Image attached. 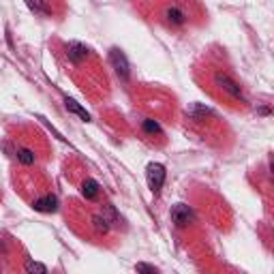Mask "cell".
<instances>
[{
  "mask_svg": "<svg viewBox=\"0 0 274 274\" xmlns=\"http://www.w3.org/2000/svg\"><path fill=\"white\" fill-rule=\"evenodd\" d=\"M26 3H28V7L32 9L34 13H39V15H50L52 13V9L48 7L45 0H26Z\"/></svg>",
  "mask_w": 274,
  "mask_h": 274,
  "instance_id": "obj_10",
  "label": "cell"
},
{
  "mask_svg": "<svg viewBox=\"0 0 274 274\" xmlns=\"http://www.w3.org/2000/svg\"><path fill=\"white\" fill-rule=\"evenodd\" d=\"M34 159L36 157H34L32 150H28V148H20V150H17V161L24 163V165H32Z\"/></svg>",
  "mask_w": 274,
  "mask_h": 274,
  "instance_id": "obj_13",
  "label": "cell"
},
{
  "mask_svg": "<svg viewBox=\"0 0 274 274\" xmlns=\"http://www.w3.org/2000/svg\"><path fill=\"white\" fill-rule=\"evenodd\" d=\"M32 208L36 210V212H56L58 210V199L56 195H43L39 199H34L32 202Z\"/></svg>",
  "mask_w": 274,
  "mask_h": 274,
  "instance_id": "obj_6",
  "label": "cell"
},
{
  "mask_svg": "<svg viewBox=\"0 0 274 274\" xmlns=\"http://www.w3.org/2000/svg\"><path fill=\"white\" fill-rule=\"evenodd\" d=\"M81 195H84L86 199H95L99 195V182L93 180V178L84 180V185H81Z\"/></svg>",
  "mask_w": 274,
  "mask_h": 274,
  "instance_id": "obj_8",
  "label": "cell"
},
{
  "mask_svg": "<svg viewBox=\"0 0 274 274\" xmlns=\"http://www.w3.org/2000/svg\"><path fill=\"white\" fill-rule=\"evenodd\" d=\"M171 221L176 227H187L191 221H193V210H191L187 204H176L171 208Z\"/></svg>",
  "mask_w": 274,
  "mask_h": 274,
  "instance_id": "obj_3",
  "label": "cell"
},
{
  "mask_svg": "<svg viewBox=\"0 0 274 274\" xmlns=\"http://www.w3.org/2000/svg\"><path fill=\"white\" fill-rule=\"evenodd\" d=\"M65 107L69 109L71 114L79 116V118H81V120H84V122H90V114H88L86 109H84V107H81V105L75 101V99H69V97H67V99H65Z\"/></svg>",
  "mask_w": 274,
  "mask_h": 274,
  "instance_id": "obj_7",
  "label": "cell"
},
{
  "mask_svg": "<svg viewBox=\"0 0 274 274\" xmlns=\"http://www.w3.org/2000/svg\"><path fill=\"white\" fill-rule=\"evenodd\" d=\"M93 223H95V230L97 232H109V227H112V225H109V218L105 216V214H95L93 216Z\"/></svg>",
  "mask_w": 274,
  "mask_h": 274,
  "instance_id": "obj_11",
  "label": "cell"
},
{
  "mask_svg": "<svg viewBox=\"0 0 274 274\" xmlns=\"http://www.w3.org/2000/svg\"><path fill=\"white\" fill-rule=\"evenodd\" d=\"M135 270H137V272H150V274L157 272V268H154V266H148V263H137Z\"/></svg>",
  "mask_w": 274,
  "mask_h": 274,
  "instance_id": "obj_15",
  "label": "cell"
},
{
  "mask_svg": "<svg viewBox=\"0 0 274 274\" xmlns=\"http://www.w3.org/2000/svg\"><path fill=\"white\" fill-rule=\"evenodd\" d=\"M26 270H28V272H41V274H45V272H48V266H43V263H39V261H28V263H26Z\"/></svg>",
  "mask_w": 274,
  "mask_h": 274,
  "instance_id": "obj_14",
  "label": "cell"
},
{
  "mask_svg": "<svg viewBox=\"0 0 274 274\" xmlns=\"http://www.w3.org/2000/svg\"><path fill=\"white\" fill-rule=\"evenodd\" d=\"M67 56L71 62H75V65H79V62H84L88 58V48L86 45H81L77 41H71L67 45Z\"/></svg>",
  "mask_w": 274,
  "mask_h": 274,
  "instance_id": "obj_5",
  "label": "cell"
},
{
  "mask_svg": "<svg viewBox=\"0 0 274 274\" xmlns=\"http://www.w3.org/2000/svg\"><path fill=\"white\" fill-rule=\"evenodd\" d=\"M109 62H112L114 71L118 73V77H120V79H129L131 67H129V60H126V56H124L122 50H118V48L109 50Z\"/></svg>",
  "mask_w": 274,
  "mask_h": 274,
  "instance_id": "obj_2",
  "label": "cell"
},
{
  "mask_svg": "<svg viewBox=\"0 0 274 274\" xmlns=\"http://www.w3.org/2000/svg\"><path fill=\"white\" fill-rule=\"evenodd\" d=\"M214 81H216V86H221L225 93H230L232 97H236V99H244L242 88L236 84V81H234L230 75H225V73H216V75H214Z\"/></svg>",
  "mask_w": 274,
  "mask_h": 274,
  "instance_id": "obj_4",
  "label": "cell"
},
{
  "mask_svg": "<svg viewBox=\"0 0 274 274\" xmlns=\"http://www.w3.org/2000/svg\"><path fill=\"white\" fill-rule=\"evenodd\" d=\"M142 126H144V131H146V133H150V135H159V133H163L161 124H159L157 120H152V118H146V120L142 122Z\"/></svg>",
  "mask_w": 274,
  "mask_h": 274,
  "instance_id": "obj_12",
  "label": "cell"
},
{
  "mask_svg": "<svg viewBox=\"0 0 274 274\" xmlns=\"http://www.w3.org/2000/svg\"><path fill=\"white\" fill-rule=\"evenodd\" d=\"M146 180H148V187L152 193H159L163 182H165V167H163L161 163H150V165L146 167Z\"/></svg>",
  "mask_w": 274,
  "mask_h": 274,
  "instance_id": "obj_1",
  "label": "cell"
},
{
  "mask_svg": "<svg viewBox=\"0 0 274 274\" xmlns=\"http://www.w3.org/2000/svg\"><path fill=\"white\" fill-rule=\"evenodd\" d=\"M167 22L171 24V26H182L187 22V15L180 11L178 7H169L167 9Z\"/></svg>",
  "mask_w": 274,
  "mask_h": 274,
  "instance_id": "obj_9",
  "label": "cell"
}]
</instances>
